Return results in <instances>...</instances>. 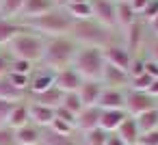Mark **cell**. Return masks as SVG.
<instances>
[{
    "mask_svg": "<svg viewBox=\"0 0 158 145\" xmlns=\"http://www.w3.org/2000/svg\"><path fill=\"white\" fill-rule=\"evenodd\" d=\"M78 46H87V48H106L108 44H115L121 39L119 31H110L102 24H98L93 18L89 20H76L67 33Z\"/></svg>",
    "mask_w": 158,
    "mask_h": 145,
    "instance_id": "cell-1",
    "label": "cell"
},
{
    "mask_svg": "<svg viewBox=\"0 0 158 145\" xmlns=\"http://www.w3.org/2000/svg\"><path fill=\"white\" fill-rule=\"evenodd\" d=\"M24 24V28L41 35V37H59V35H67L74 20L67 13L65 7H54L52 11L39 15V18H31V20H20Z\"/></svg>",
    "mask_w": 158,
    "mask_h": 145,
    "instance_id": "cell-2",
    "label": "cell"
},
{
    "mask_svg": "<svg viewBox=\"0 0 158 145\" xmlns=\"http://www.w3.org/2000/svg\"><path fill=\"white\" fill-rule=\"evenodd\" d=\"M76 50H78V44L69 35L48 37L46 39V48H44V56H41V65H46V67H50L54 72L72 67Z\"/></svg>",
    "mask_w": 158,
    "mask_h": 145,
    "instance_id": "cell-3",
    "label": "cell"
},
{
    "mask_svg": "<svg viewBox=\"0 0 158 145\" xmlns=\"http://www.w3.org/2000/svg\"><path fill=\"white\" fill-rule=\"evenodd\" d=\"M44 48H46V37L24 28L7 48L5 52L9 54V59H22V61H28V63H41V56H44Z\"/></svg>",
    "mask_w": 158,
    "mask_h": 145,
    "instance_id": "cell-4",
    "label": "cell"
},
{
    "mask_svg": "<svg viewBox=\"0 0 158 145\" xmlns=\"http://www.w3.org/2000/svg\"><path fill=\"white\" fill-rule=\"evenodd\" d=\"M104 54L100 48H87V46H78L76 56L72 67L85 78V80H100L102 72H104Z\"/></svg>",
    "mask_w": 158,
    "mask_h": 145,
    "instance_id": "cell-5",
    "label": "cell"
},
{
    "mask_svg": "<svg viewBox=\"0 0 158 145\" xmlns=\"http://www.w3.org/2000/svg\"><path fill=\"white\" fill-rule=\"evenodd\" d=\"M156 108V97H152L147 91H136V89H126V104L123 110L130 117H139L145 110Z\"/></svg>",
    "mask_w": 158,
    "mask_h": 145,
    "instance_id": "cell-6",
    "label": "cell"
},
{
    "mask_svg": "<svg viewBox=\"0 0 158 145\" xmlns=\"http://www.w3.org/2000/svg\"><path fill=\"white\" fill-rule=\"evenodd\" d=\"M145 31H147V24L143 20H136L132 26H128L126 31H121V44L126 46V50L136 56L139 50L145 46Z\"/></svg>",
    "mask_w": 158,
    "mask_h": 145,
    "instance_id": "cell-7",
    "label": "cell"
},
{
    "mask_svg": "<svg viewBox=\"0 0 158 145\" xmlns=\"http://www.w3.org/2000/svg\"><path fill=\"white\" fill-rule=\"evenodd\" d=\"M91 18L110 28V31H117V18H115V2L113 0H91Z\"/></svg>",
    "mask_w": 158,
    "mask_h": 145,
    "instance_id": "cell-8",
    "label": "cell"
},
{
    "mask_svg": "<svg viewBox=\"0 0 158 145\" xmlns=\"http://www.w3.org/2000/svg\"><path fill=\"white\" fill-rule=\"evenodd\" d=\"M54 74H56L54 69H50V67H46V65L37 63V65H35V69L31 72V82H28V91H26V95L41 93V91H46V89L54 87Z\"/></svg>",
    "mask_w": 158,
    "mask_h": 145,
    "instance_id": "cell-9",
    "label": "cell"
},
{
    "mask_svg": "<svg viewBox=\"0 0 158 145\" xmlns=\"http://www.w3.org/2000/svg\"><path fill=\"white\" fill-rule=\"evenodd\" d=\"M102 54H104V61L108 65L119 67V69H126V72H128V67L132 63V54L126 50V46L121 44V39L115 41V44H108L106 48H102Z\"/></svg>",
    "mask_w": 158,
    "mask_h": 145,
    "instance_id": "cell-10",
    "label": "cell"
},
{
    "mask_svg": "<svg viewBox=\"0 0 158 145\" xmlns=\"http://www.w3.org/2000/svg\"><path fill=\"white\" fill-rule=\"evenodd\" d=\"M82 82H85V78L74 67H65V69H59L54 74V87L61 89L63 93H76Z\"/></svg>",
    "mask_w": 158,
    "mask_h": 145,
    "instance_id": "cell-11",
    "label": "cell"
},
{
    "mask_svg": "<svg viewBox=\"0 0 158 145\" xmlns=\"http://www.w3.org/2000/svg\"><path fill=\"white\" fill-rule=\"evenodd\" d=\"M100 82H102L104 89H128V85H130V76H128L126 69H119V67H113V65L106 63Z\"/></svg>",
    "mask_w": 158,
    "mask_h": 145,
    "instance_id": "cell-12",
    "label": "cell"
},
{
    "mask_svg": "<svg viewBox=\"0 0 158 145\" xmlns=\"http://www.w3.org/2000/svg\"><path fill=\"white\" fill-rule=\"evenodd\" d=\"M100 115H102L100 106H85L76 115V130L78 132H89L93 128H100Z\"/></svg>",
    "mask_w": 158,
    "mask_h": 145,
    "instance_id": "cell-13",
    "label": "cell"
},
{
    "mask_svg": "<svg viewBox=\"0 0 158 145\" xmlns=\"http://www.w3.org/2000/svg\"><path fill=\"white\" fill-rule=\"evenodd\" d=\"M102 91H104V87H102L100 80H85L76 93H78L80 102H82V106H98Z\"/></svg>",
    "mask_w": 158,
    "mask_h": 145,
    "instance_id": "cell-14",
    "label": "cell"
},
{
    "mask_svg": "<svg viewBox=\"0 0 158 145\" xmlns=\"http://www.w3.org/2000/svg\"><path fill=\"white\" fill-rule=\"evenodd\" d=\"M123 104H126V89H104L98 102L102 110H123Z\"/></svg>",
    "mask_w": 158,
    "mask_h": 145,
    "instance_id": "cell-15",
    "label": "cell"
},
{
    "mask_svg": "<svg viewBox=\"0 0 158 145\" xmlns=\"http://www.w3.org/2000/svg\"><path fill=\"white\" fill-rule=\"evenodd\" d=\"M63 91L56 89V87H50L41 93H33V95H26L28 102H35V104H41V106H48V108H59L63 104Z\"/></svg>",
    "mask_w": 158,
    "mask_h": 145,
    "instance_id": "cell-16",
    "label": "cell"
},
{
    "mask_svg": "<svg viewBox=\"0 0 158 145\" xmlns=\"http://www.w3.org/2000/svg\"><path fill=\"white\" fill-rule=\"evenodd\" d=\"M56 5L52 0H24V7L20 11V18L18 20H31V18H39L48 11H52Z\"/></svg>",
    "mask_w": 158,
    "mask_h": 145,
    "instance_id": "cell-17",
    "label": "cell"
},
{
    "mask_svg": "<svg viewBox=\"0 0 158 145\" xmlns=\"http://www.w3.org/2000/svg\"><path fill=\"white\" fill-rule=\"evenodd\" d=\"M28 102V100H26ZM28 115H31V123L39 126L41 130L48 128L54 119V108H48V106H41V104H35V102H28Z\"/></svg>",
    "mask_w": 158,
    "mask_h": 145,
    "instance_id": "cell-18",
    "label": "cell"
},
{
    "mask_svg": "<svg viewBox=\"0 0 158 145\" xmlns=\"http://www.w3.org/2000/svg\"><path fill=\"white\" fill-rule=\"evenodd\" d=\"M22 31H24V24L20 20L0 18V48H7Z\"/></svg>",
    "mask_w": 158,
    "mask_h": 145,
    "instance_id": "cell-19",
    "label": "cell"
},
{
    "mask_svg": "<svg viewBox=\"0 0 158 145\" xmlns=\"http://www.w3.org/2000/svg\"><path fill=\"white\" fill-rule=\"evenodd\" d=\"M115 134H117L126 145H136V143H139V136H141V130H139V126H136V119L128 115V117L121 121V126L115 130Z\"/></svg>",
    "mask_w": 158,
    "mask_h": 145,
    "instance_id": "cell-20",
    "label": "cell"
},
{
    "mask_svg": "<svg viewBox=\"0 0 158 145\" xmlns=\"http://www.w3.org/2000/svg\"><path fill=\"white\" fill-rule=\"evenodd\" d=\"M26 123H31L28 102H26V100H22V102H15V104H13V108H11L9 119H7V123H5V126H9V128L18 130V128H22V126H26Z\"/></svg>",
    "mask_w": 158,
    "mask_h": 145,
    "instance_id": "cell-21",
    "label": "cell"
},
{
    "mask_svg": "<svg viewBox=\"0 0 158 145\" xmlns=\"http://www.w3.org/2000/svg\"><path fill=\"white\" fill-rule=\"evenodd\" d=\"M115 18H117V31H126L128 26H132L139 15L134 13V9L130 7V2H115Z\"/></svg>",
    "mask_w": 158,
    "mask_h": 145,
    "instance_id": "cell-22",
    "label": "cell"
},
{
    "mask_svg": "<svg viewBox=\"0 0 158 145\" xmlns=\"http://www.w3.org/2000/svg\"><path fill=\"white\" fill-rule=\"evenodd\" d=\"M15 141H18V145H39L41 128L35 123H26V126L15 130Z\"/></svg>",
    "mask_w": 158,
    "mask_h": 145,
    "instance_id": "cell-23",
    "label": "cell"
},
{
    "mask_svg": "<svg viewBox=\"0 0 158 145\" xmlns=\"http://www.w3.org/2000/svg\"><path fill=\"white\" fill-rule=\"evenodd\" d=\"M126 117H128L126 110H102V115H100V128L106 130L108 134H113L121 126V121Z\"/></svg>",
    "mask_w": 158,
    "mask_h": 145,
    "instance_id": "cell-24",
    "label": "cell"
},
{
    "mask_svg": "<svg viewBox=\"0 0 158 145\" xmlns=\"http://www.w3.org/2000/svg\"><path fill=\"white\" fill-rule=\"evenodd\" d=\"M39 145H80V141L76 136H65V134H56L50 128L41 130V141Z\"/></svg>",
    "mask_w": 158,
    "mask_h": 145,
    "instance_id": "cell-25",
    "label": "cell"
},
{
    "mask_svg": "<svg viewBox=\"0 0 158 145\" xmlns=\"http://www.w3.org/2000/svg\"><path fill=\"white\" fill-rule=\"evenodd\" d=\"M0 100H7V102H22L26 100V93L20 91L7 76L0 78Z\"/></svg>",
    "mask_w": 158,
    "mask_h": 145,
    "instance_id": "cell-26",
    "label": "cell"
},
{
    "mask_svg": "<svg viewBox=\"0 0 158 145\" xmlns=\"http://www.w3.org/2000/svg\"><path fill=\"white\" fill-rule=\"evenodd\" d=\"M134 119H136V126H139L141 134L152 132V130H158V108L145 110V113H141V115L134 117Z\"/></svg>",
    "mask_w": 158,
    "mask_h": 145,
    "instance_id": "cell-27",
    "label": "cell"
},
{
    "mask_svg": "<svg viewBox=\"0 0 158 145\" xmlns=\"http://www.w3.org/2000/svg\"><path fill=\"white\" fill-rule=\"evenodd\" d=\"M22 7H24V0H2V5H0V18L18 20Z\"/></svg>",
    "mask_w": 158,
    "mask_h": 145,
    "instance_id": "cell-28",
    "label": "cell"
},
{
    "mask_svg": "<svg viewBox=\"0 0 158 145\" xmlns=\"http://www.w3.org/2000/svg\"><path fill=\"white\" fill-rule=\"evenodd\" d=\"M67 13L72 15V20H89L91 18V2H67L65 5Z\"/></svg>",
    "mask_w": 158,
    "mask_h": 145,
    "instance_id": "cell-29",
    "label": "cell"
},
{
    "mask_svg": "<svg viewBox=\"0 0 158 145\" xmlns=\"http://www.w3.org/2000/svg\"><path fill=\"white\" fill-rule=\"evenodd\" d=\"M108 139V132L102 130V128H93L89 132H82V141L80 143H87V145H104Z\"/></svg>",
    "mask_w": 158,
    "mask_h": 145,
    "instance_id": "cell-30",
    "label": "cell"
},
{
    "mask_svg": "<svg viewBox=\"0 0 158 145\" xmlns=\"http://www.w3.org/2000/svg\"><path fill=\"white\" fill-rule=\"evenodd\" d=\"M65 110H69L72 115H78L85 106H82V102H80V97H78V93H65L63 95V104H61Z\"/></svg>",
    "mask_w": 158,
    "mask_h": 145,
    "instance_id": "cell-31",
    "label": "cell"
},
{
    "mask_svg": "<svg viewBox=\"0 0 158 145\" xmlns=\"http://www.w3.org/2000/svg\"><path fill=\"white\" fill-rule=\"evenodd\" d=\"M52 132H56V134H65V136H74L76 134V128L72 126V123H67V121H63V119H59V117H54L52 119V123L48 126Z\"/></svg>",
    "mask_w": 158,
    "mask_h": 145,
    "instance_id": "cell-32",
    "label": "cell"
},
{
    "mask_svg": "<svg viewBox=\"0 0 158 145\" xmlns=\"http://www.w3.org/2000/svg\"><path fill=\"white\" fill-rule=\"evenodd\" d=\"M7 78H9V80H11V82H13L20 91H24V93L28 91L31 76H26V74H18V72H11V69H9V72H7Z\"/></svg>",
    "mask_w": 158,
    "mask_h": 145,
    "instance_id": "cell-33",
    "label": "cell"
},
{
    "mask_svg": "<svg viewBox=\"0 0 158 145\" xmlns=\"http://www.w3.org/2000/svg\"><path fill=\"white\" fill-rule=\"evenodd\" d=\"M11 72H18V74H26L31 76V72L35 69V63H28V61H22V59H11Z\"/></svg>",
    "mask_w": 158,
    "mask_h": 145,
    "instance_id": "cell-34",
    "label": "cell"
},
{
    "mask_svg": "<svg viewBox=\"0 0 158 145\" xmlns=\"http://www.w3.org/2000/svg\"><path fill=\"white\" fill-rule=\"evenodd\" d=\"M141 74H145V59L143 56H132V63H130V67H128V76L130 78H136V76H141Z\"/></svg>",
    "mask_w": 158,
    "mask_h": 145,
    "instance_id": "cell-35",
    "label": "cell"
},
{
    "mask_svg": "<svg viewBox=\"0 0 158 145\" xmlns=\"http://www.w3.org/2000/svg\"><path fill=\"white\" fill-rule=\"evenodd\" d=\"M152 80H154V78H149L147 74H141V76H136V78H130V85H128V89L147 91V89H149V85H152Z\"/></svg>",
    "mask_w": 158,
    "mask_h": 145,
    "instance_id": "cell-36",
    "label": "cell"
},
{
    "mask_svg": "<svg viewBox=\"0 0 158 145\" xmlns=\"http://www.w3.org/2000/svg\"><path fill=\"white\" fill-rule=\"evenodd\" d=\"M0 145H18L15 130L9 126H0Z\"/></svg>",
    "mask_w": 158,
    "mask_h": 145,
    "instance_id": "cell-37",
    "label": "cell"
},
{
    "mask_svg": "<svg viewBox=\"0 0 158 145\" xmlns=\"http://www.w3.org/2000/svg\"><path fill=\"white\" fill-rule=\"evenodd\" d=\"M156 15H158V0H149V5L143 9V13L139 15V20H143V22L147 24V22L154 20Z\"/></svg>",
    "mask_w": 158,
    "mask_h": 145,
    "instance_id": "cell-38",
    "label": "cell"
},
{
    "mask_svg": "<svg viewBox=\"0 0 158 145\" xmlns=\"http://www.w3.org/2000/svg\"><path fill=\"white\" fill-rule=\"evenodd\" d=\"M15 102H7V100H0V126H5L7 119H9V113L13 108Z\"/></svg>",
    "mask_w": 158,
    "mask_h": 145,
    "instance_id": "cell-39",
    "label": "cell"
},
{
    "mask_svg": "<svg viewBox=\"0 0 158 145\" xmlns=\"http://www.w3.org/2000/svg\"><path fill=\"white\" fill-rule=\"evenodd\" d=\"M54 117H59V119H63V121H67V123H72V126L76 128V115H72V113H69V110H65L63 106L54 108Z\"/></svg>",
    "mask_w": 158,
    "mask_h": 145,
    "instance_id": "cell-40",
    "label": "cell"
},
{
    "mask_svg": "<svg viewBox=\"0 0 158 145\" xmlns=\"http://www.w3.org/2000/svg\"><path fill=\"white\" fill-rule=\"evenodd\" d=\"M139 145H158V130L145 132L139 136Z\"/></svg>",
    "mask_w": 158,
    "mask_h": 145,
    "instance_id": "cell-41",
    "label": "cell"
},
{
    "mask_svg": "<svg viewBox=\"0 0 158 145\" xmlns=\"http://www.w3.org/2000/svg\"><path fill=\"white\" fill-rule=\"evenodd\" d=\"M2 50H5V48H2ZM9 67H11V59H9V54H7V52H0V78L7 76Z\"/></svg>",
    "mask_w": 158,
    "mask_h": 145,
    "instance_id": "cell-42",
    "label": "cell"
},
{
    "mask_svg": "<svg viewBox=\"0 0 158 145\" xmlns=\"http://www.w3.org/2000/svg\"><path fill=\"white\" fill-rule=\"evenodd\" d=\"M145 74L149 78H158V63L152 59H145Z\"/></svg>",
    "mask_w": 158,
    "mask_h": 145,
    "instance_id": "cell-43",
    "label": "cell"
},
{
    "mask_svg": "<svg viewBox=\"0 0 158 145\" xmlns=\"http://www.w3.org/2000/svg\"><path fill=\"white\" fill-rule=\"evenodd\" d=\"M147 59H152V61L158 63V37H154L149 41V46H147Z\"/></svg>",
    "mask_w": 158,
    "mask_h": 145,
    "instance_id": "cell-44",
    "label": "cell"
},
{
    "mask_svg": "<svg viewBox=\"0 0 158 145\" xmlns=\"http://www.w3.org/2000/svg\"><path fill=\"white\" fill-rule=\"evenodd\" d=\"M147 5H149V0H130V7L134 9V13H136V15H141V13H143V9H145Z\"/></svg>",
    "mask_w": 158,
    "mask_h": 145,
    "instance_id": "cell-45",
    "label": "cell"
},
{
    "mask_svg": "<svg viewBox=\"0 0 158 145\" xmlns=\"http://www.w3.org/2000/svg\"><path fill=\"white\" fill-rule=\"evenodd\" d=\"M104 145H126V143H123V141L113 132V134H108V139H106V143H104Z\"/></svg>",
    "mask_w": 158,
    "mask_h": 145,
    "instance_id": "cell-46",
    "label": "cell"
},
{
    "mask_svg": "<svg viewBox=\"0 0 158 145\" xmlns=\"http://www.w3.org/2000/svg\"><path fill=\"white\" fill-rule=\"evenodd\" d=\"M147 93H149L152 97H156V100H158V78H154V80H152V85H149Z\"/></svg>",
    "mask_w": 158,
    "mask_h": 145,
    "instance_id": "cell-47",
    "label": "cell"
},
{
    "mask_svg": "<svg viewBox=\"0 0 158 145\" xmlns=\"http://www.w3.org/2000/svg\"><path fill=\"white\" fill-rule=\"evenodd\" d=\"M147 28L154 33V37H158V15H156L154 20H149V22H147Z\"/></svg>",
    "mask_w": 158,
    "mask_h": 145,
    "instance_id": "cell-48",
    "label": "cell"
},
{
    "mask_svg": "<svg viewBox=\"0 0 158 145\" xmlns=\"http://www.w3.org/2000/svg\"><path fill=\"white\" fill-rule=\"evenodd\" d=\"M52 2H54L56 7H65V5L69 2V0H52Z\"/></svg>",
    "mask_w": 158,
    "mask_h": 145,
    "instance_id": "cell-49",
    "label": "cell"
},
{
    "mask_svg": "<svg viewBox=\"0 0 158 145\" xmlns=\"http://www.w3.org/2000/svg\"><path fill=\"white\" fill-rule=\"evenodd\" d=\"M69 2H91V0H69Z\"/></svg>",
    "mask_w": 158,
    "mask_h": 145,
    "instance_id": "cell-50",
    "label": "cell"
},
{
    "mask_svg": "<svg viewBox=\"0 0 158 145\" xmlns=\"http://www.w3.org/2000/svg\"><path fill=\"white\" fill-rule=\"evenodd\" d=\"M113 2H130V0H113Z\"/></svg>",
    "mask_w": 158,
    "mask_h": 145,
    "instance_id": "cell-51",
    "label": "cell"
},
{
    "mask_svg": "<svg viewBox=\"0 0 158 145\" xmlns=\"http://www.w3.org/2000/svg\"><path fill=\"white\" fill-rule=\"evenodd\" d=\"M156 108H158V100H156Z\"/></svg>",
    "mask_w": 158,
    "mask_h": 145,
    "instance_id": "cell-52",
    "label": "cell"
},
{
    "mask_svg": "<svg viewBox=\"0 0 158 145\" xmlns=\"http://www.w3.org/2000/svg\"><path fill=\"white\" fill-rule=\"evenodd\" d=\"M80 145H87V143H80Z\"/></svg>",
    "mask_w": 158,
    "mask_h": 145,
    "instance_id": "cell-53",
    "label": "cell"
},
{
    "mask_svg": "<svg viewBox=\"0 0 158 145\" xmlns=\"http://www.w3.org/2000/svg\"><path fill=\"white\" fill-rule=\"evenodd\" d=\"M0 5H2V0H0Z\"/></svg>",
    "mask_w": 158,
    "mask_h": 145,
    "instance_id": "cell-54",
    "label": "cell"
},
{
    "mask_svg": "<svg viewBox=\"0 0 158 145\" xmlns=\"http://www.w3.org/2000/svg\"><path fill=\"white\" fill-rule=\"evenodd\" d=\"M136 145H139V143H136Z\"/></svg>",
    "mask_w": 158,
    "mask_h": 145,
    "instance_id": "cell-55",
    "label": "cell"
}]
</instances>
